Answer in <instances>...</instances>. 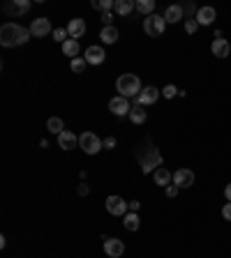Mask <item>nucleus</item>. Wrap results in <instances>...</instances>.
I'll return each instance as SVG.
<instances>
[{"label":"nucleus","instance_id":"nucleus-1","mask_svg":"<svg viewBox=\"0 0 231 258\" xmlns=\"http://www.w3.org/2000/svg\"><path fill=\"white\" fill-rule=\"evenodd\" d=\"M134 155H137L139 166H141L144 173H155L157 168L164 166V159H162L160 150L155 148V143H153V138H150V136L144 138V143L134 150Z\"/></svg>","mask_w":231,"mask_h":258},{"label":"nucleus","instance_id":"nucleus-2","mask_svg":"<svg viewBox=\"0 0 231 258\" xmlns=\"http://www.w3.org/2000/svg\"><path fill=\"white\" fill-rule=\"evenodd\" d=\"M30 37H32L30 28H23L19 23H2V28H0V44L7 46V49L23 46Z\"/></svg>","mask_w":231,"mask_h":258},{"label":"nucleus","instance_id":"nucleus-3","mask_svg":"<svg viewBox=\"0 0 231 258\" xmlns=\"http://www.w3.org/2000/svg\"><path fill=\"white\" fill-rule=\"evenodd\" d=\"M116 90L120 92V97H139V92L144 88H141V81L137 74H123L116 81Z\"/></svg>","mask_w":231,"mask_h":258},{"label":"nucleus","instance_id":"nucleus-4","mask_svg":"<svg viewBox=\"0 0 231 258\" xmlns=\"http://www.w3.org/2000/svg\"><path fill=\"white\" fill-rule=\"evenodd\" d=\"M144 30H146V35H150V37H162L164 30H167L164 16H160V14L146 16V19H144Z\"/></svg>","mask_w":231,"mask_h":258},{"label":"nucleus","instance_id":"nucleus-5","mask_svg":"<svg viewBox=\"0 0 231 258\" xmlns=\"http://www.w3.org/2000/svg\"><path fill=\"white\" fill-rule=\"evenodd\" d=\"M79 148H81L86 155H97V152L104 148V143H102L92 131H84V134L79 136Z\"/></svg>","mask_w":231,"mask_h":258},{"label":"nucleus","instance_id":"nucleus-6","mask_svg":"<svg viewBox=\"0 0 231 258\" xmlns=\"http://www.w3.org/2000/svg\"><path fill=\"white\" fill-rule=\"evenodd\" d=\"M104 205H107V212L114 214V217H125L130 210V203H125V198L120 196H109Z\"/></svg>","mask_w":231,"mask_h":258},{"label":"nucleus","instance_id":"nucleus-7","mask_svg":"<svg viewBox=\"0 0 231 258\" xmlns=\"http://www.w3.org/2000/svg\"><path fill=\"white\" fill-rule=\"evenodd\" d=\"M104 254L109 258H120L125 254V242L118 237H104Z\"/></svg>","mask_w":231,"mask_h":258},{"label":"nucleus","instance_id":"nucleus-8","mask_svg":"<svg viewBox=\"0 0 231 258\" xmlns=\"http://www.w3.org/2000/svg\"><path fill=\"white\" fill-rule=\"evenodd\" d=\"M30 9V0H9L2 5V12L9 16H21Z\"/></svg>","mask_w":231,"mask_h":258},{"label":"nucleus","instance_id":"nucleus-9","mask_svg":"<svg viewBox=\"0 0 231 258\" xmlns=\"http://www.w3.org/2000/svg\"><path fill=\"white\" fill-rule=\"evenodd\" d=\"M109 111L114 115H118V118H125V115H130L132 106H130V102H127V97H114L111 102H109Z\"/></svg>","mask_w":231,"mask_h":258},{"label":"nucleus","instance_id":"nucleus-10","mask_svg":"<svg viewBox=\"0 0 231 258\" xmlns=\"http://www.w3.org/2000/svg\"><path fill=\"white\" fill-rule=\"evenodd\" d=\"M173 184L180 187V189L192 187L194 184V171H190V168H178L176 173H173Z\"/></svg>","mask_w":231,"mask_h":258},{"label":"nucleus","instance_id":"nucleus-11","mask_svg":"<svg viewBox=\"0 0 231 258\" xmlns=\"http://www.w3.org/2000/svg\"><path fill=\"white\" fill-rule=\"evenodd\" d=\"M30 32L32 37H46L51 32V21L46 16H39V19H32L30 23Z\"/></svg>","mask_w":231,"mask_h":258},{"label":"nucleus","instance_id":"nucleus-12","mask_svg":"<svg viewBox=\"0 0 231 258\" xmlns=\"http://www.w3.org/2000/svg\"><path fill=\"white\" fill-rule=\"evenodd\" d=\"M157 99H160V90H157L155 85H146L144 90L139 92L137 104H141V106H150V104H155Z\"/></svg>","mask_w":231,"mask_h":258},{"label":"nucleus","instance_id":"nucleus-13","mask_svg":"<svg viewBox=\"0 0 231 258\" xmlns=\"http://www.w3.org/2000/svg\"><path fill=\"white\" fill-rule=\"evenodd\" d=\"M84 58H86L88 65H102L104 58H107V53H104V49H102V46H88Z\"/></svg>","mask_w":231,"mask_h":258},{"label":"nucleus","instance_id":"nucleus-14","mask_svg":"<svg viewBox=\"0 0 231 258\" xmlns=\"http://www.w3.org/2000/svg\"><path fill=\"white\" fill-rule=\"evenodd\" d=\"M67 35H69V39H77V42H79V37H84L86 35L84 19H72V21L67 23Z\"/></svg>","mask_w":231,"mask_h":258},{"label":"nucleus","instance_id":"nucleus-15","mask_svg":"<svg viewBox=\"0 0 231 258\" xmlns=\"http://www.w3.org/2000/svg\"><path fill=\"white\" fill-rule=\"evenodd\" d=\"M194 19H197L199 26H210V23L217 19V12H215V7H199Z\"/></svg>","mask_w":231,"mask_h":258},{"label":"nucleus","instance_id":"nucleus-16","mask_svg":"<svg viewBox=\"0 0 231 258\" xmlns=\"http://www.w3.org/2000/svg\"><path fill=\"white\" fill-rule=\"evenodd\" d=\"M58 145H60L62 150H74L79 145V136L72 134V129H65L60 136H58Z\"/></svg>","mask_w":231,"mask_h":258},{"label":"nucleus","instance_id":"nucleus-17","mask_svg":"<svg viewBox=\"0 0 231 258\" xmlns=\"http://www.w3.org/2000/svg\"><path fill=\"white\" fill-rule=\"evenodd\" d=\"M210 51H213V55H215V58H227V55H229V51H231V44H229V42H227L224 37L213 39V44H210Z\"/></svg>","mask_w":231,"mask_h":258},{"label":"nucleus","instance_id":"nucleus-18","mask_svg":"<svg viewBox=\"0 0 231 258\" xmlns=\"http://www.w3.org/2000/svg\"><path fill=\"white\" fill-rule=\"evenodd\" d=\"M153 180H155V184H160V187H164V189H167L169 184H173V173L162 166V168H157V171L153 173Z\"/></svg>","mask_w":231,"mask_h":258},{"label":"nucleus","instance_id":"nucleus-19","mask_svg":"<svg viewBox=\"0 0 231 258\" xmlns=\"http://www.w3.org/2000/svg\"><path fill=\"white\" fill-rule=\"evenodd\" d=\"M183 14H185V9L180 7V5H169L167 12H164V21L167 23H178L180 19H183Z\"/></svg>","mask_w":231,"mask_h":258},{"label":"nucleus","instance_id":"nucleus-20","mask_svg":"<svg viewBox=\"0 0 231 258\" xmlns=\"http://www.w3.org/2000/svg\"><path fill=\"white\" fill-rule=\"evenodd\" d=\"M118 28H114V26H104L102 28V32H100V39L104 42V44H116L118 42Z\"/></svg>","mask_w":231,"mask_h":258},{"label":"nucleus","instance_id":"nucleus-21","mask_svg":"<svg viewBox=\"0 0 231 258\" xmlns=\"http://www.w3.org/2000/svg\"><path fill=\"white\" fill-rule=\"evenodd\" d=\"M114 9H116V14L118 16H127L132 9H137V5H134L132 0H116Z\"/></svg>","mask_w":231,"mask_h":258},{"label":"nucleus","instance_id":"nucleus-22","mask_svg":"<svg viewBox=\"0 0 231 258\" xmlns=\"http://www.w3.org/2000/svg\"><path fill=\"white\" fill-rule=\"evenodd\" d=\"M130 120L134 122V125H144V122H146V111H144V106L137 104V102H134V106H132V111H130Z\"/></svg>","mask_w":231,"mask_h":258},{"label":"nucleus","instance_id":"nucleus-23","mask_svg":"<svg viewBox=\"0 0 231 258\" xmlns=\"http://www.w3.org/2000/svg\"><path fill=\"white\" fill-rule=\"evenodd\" d=\"M79 51H81V46H79L77 39H67V42L62 44V53L67 55V58H72V60L79 55Z\"/></svg>","mask_w":231,"mask_h":258},{"label":"nucleus","instance_id":"nucleus-24","mask_svg":"<svg viewBox=\"0 0 231 258\" xmlns=\"http://www.w3.org/2000/svg\"><path fill=\"white\" fill-rule=\"evenodd\" d=\"M46 129H49L51 134H56V136H60L62 131H65V122H62L60 118H49V120H46Z\"/></svg>","mask_w":231,"mask_h":258},{"label":"nucleus","instance_id":"nucleus-25","mask_svg":"<svg viewBox=\"0 0 231 258\" xmlns=\"http://www.w3.org/2000/svg\"><path fill=\"white\" fill-rule=\"evenodd\" d=\"M123 226L127 228V231H139V226H141V219H139V214L137 212H127L125 214V221H123Z\"/></svg>","mask_w":231,"mask_h":258},{"label":"nucleus","instance_id":"nucleus-26","mask_svg":"<svg viewBox=\"0 0 231 258\" xmlns=\"http://www.w3.org/2000/svg\"><path fill=\"white\" fill-rule=\"evenodd\" d=\"M134 5H137V12H141L146 16H150L155 12V0H137Z\"/></svg>","mask_w":231,"mask_h":258},{"label":"nucleus","instance_id":"nucleus-27","mask_svg":"<svg viewBox=\"0 0 231 258\" xmlns=\"http://www.w3.org/2000/svg\"><path fill=\"white\" fill-rule=\"evenodd\" d=\"M114 5H116V0H95V2H92V7L102 9L104 14H109V9H114Z\"/></svg>","mask_w":231,"mask_h":258},{"label":"nucleus","instance_id":"nucleus-28","mask_svg":"<svg viewBox=\"0 0 231 258\" xmlns=\"http://www.w3.org/2000/svg\"><path fill=\"white\" fill-rule=\"evenodd\" d=\"M86 65H88L86 58H74V60H72V72H74V74H84Z\"/></svg>","mask_w":231,"mask_h":258},{"label":"nucleus","instance_id":"nucleus-29","mask_svg":"<svg viewBox=\"0 0 231 258\" xmlns=\"http://www.w3.org/2000/svg\"><path fill=\"white\" fill-rule=\"evenodd\" d=\"M67 28H56L54 30V39L56 42H60V44H65V42H67Z\"/></svg>","mask_w":231,"mask_h":258},{"label":"nucleus","instance_id":"nucleus-30","mask_svg":"<svg viewBox=\"0 0 231 258\" xmlns=\"http://www.w3.org/2000/svg\"><path fill=\"white\" fill-rule=\"evenodd\" d=\"M197 28H199L197 19H187V21H185V32H187V35H194V32H197Z\"/></svg>","mask_w":231,"mask_h":258},{"label":"nucleus","instance_id":"nucleus-31","mask_svg":"<svg viewBox=\"0 0 231 258\" xmlns=\"http://www.w3.org/2000/svg\"><path fill=\"white\" fill-rule=\"evenodd\" d=\"M162 95H164V97H167V99H173V97H176V95H180V90H178L176 85H167V88L162 90Z\"/></svg>","mask_w":231,"mask_h":258},{"label":"nucleus","instance_id":"nucleus-32","mask_svg":"<svg viewBox=\"0 0 231 258\" xmlns=\"http://www.w3.org/2000/svg\"><path fill=\"white\" fill-rule=\"evenodd\" d=\"M102 143H104V148H107V150H114V148H116V138L114 136H107Z\"/></svg>","mask_w":231,"mask_h":258},{"label":"nucleus","instance_id":"nucleus-33","mask_svg":"<svg viewBox=\"0 0 231 258\" xmlns=\"http://www.w3.org/2000/svg\"><path fill=\"white\" fill-rule=\"evenodd\" d=\"M222 217L227 221H231V203H224V207H222Z\"/></svg>","mask_w":231,"mask_h":258},{"label":"nucleus","instance_id":"nucleus-34","mask_svg":"<svg viewBox=\"0 0 231 258\" xmlns=\"http://www.w3.org/2000/svg\"><path fill=\"white\" fill-rule=\"evenodd\" d=\"M178 189H180V187H176V184H169V187H167L164 191H167V196H169V198H173V196L178 194Z\"/></svg>","mask_w":231,"mask_h":258},{"label":"nucleus","instance_id":"nucleus-35","mask_svg":"<svg viewBox=\"0 0 231 258\" xmlns=\"http://www.w3.org/2000/svg\"><path fill=\"white\" fill-rule=\"evenodd\" d=\"M139 207H141L139 201H130V212H139Z\"/></svg>","mask_w":231,"mask_h":258},{"label":"nucleus","instance_id":"nucleus-36","mask_svg":"<svg viewBox=\"0 0 231 258\" xmlns=\"http://www.w3.org/2000/svg\"><path fill=\"white\" fill-rule=\"evenodd\" d=\"M88 191H90V187H88V184H79V196H86Z\"/></svg>","mask_w":231,"mask_h":258},{"label":"nucleus","instance_id":"nucleus-37","mask_svg":"<svg viewBox=\"0 0 231 258\" xmlns=\"http://www.w3.org/2000/svg\"><path fill=\"white\" fill-rule=\"evenodd\" d=\"M224 198H227V203H231V182L224 187Z\"/></svg>","mask_w":231,"mask_h":258},{"label":"nucleus","instance_id":"nucleus-38","mask_svg":"<svg viewBox=\"0 0 231 258\" xmlns=\"http://www.w3.org/2000/svg\"><path fill=\"white\" fill-rule=\"evenodd\" d=\"M111 21H114L111 14H102V23H104V26H111Z\"/></svg>","mask_w":231,"mask_h":258}]
</instances>
